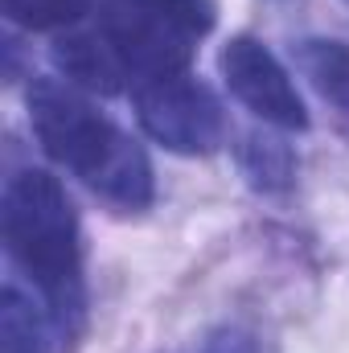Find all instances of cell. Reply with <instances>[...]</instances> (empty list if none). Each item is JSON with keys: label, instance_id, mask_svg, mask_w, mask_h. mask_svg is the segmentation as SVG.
Segmentation results:
<instances>
[{"label": "cell", "instance_id": "obj_1", "mask_svg": "<svg viewBox=\"0 0 349 353\" xmlns=\"http://www.w3.org/2000/svg\"><path fill=\"white\" fill-rule=\"evenodd\" d=\"M29 123L50 161L83 176L107 201L140 210L152 201V165L144 148L111 123L83 90L58 79L29 87Z\"/></svg>", "mask_w": 349, "mask_h": 353}, {"label": "cell", "instance_id": "obj_2", "mask_svg": "<svg viewBox=\"0 0 349 353\" xmlns=\"http://www.w3.org/2000/svg\"><path fill=\"white\" fill-rule=\"evenodd\" d=\"M4 243L12 263L33 288L58 308H79L83 255H79V214L62 181L46 169H21L4 185Z\"/></svg>", "mask_w": 349, "mask_h": 353}, {"label": "cell", "instance_id": "obj_3", "mask_svg": "<svg viewBox=\"0 0 349 353\" xmlns=\"http://www.w3.org/2000/svg\"><path fill=\"white\" fill-rule=\"evenodd\" d=\"M210 25V0H107L99 17V29L132 74V87L185 74L197 37H206Z\"/></svg>", "mask_w": 349, "mask_h": 353}, {"label": "cell", "instance_id": "obj_4", "mask_svg": "<svg viewBox=\"0 0 349 353\" xmlns=\"http://www.w3.org/2000/svg\"><path fill=\"white\" fill-rule=\"evenodd\" d=\"M132 103H136L140 128L169 152L201 157V152L218 148V140H222V107L210 94V87L189 79V70L136 83Z\"/></svg>", "mask_w": 349, "mask_h": 353}, {"label": "cell", "instance_id": "obj_5", "mask_svg": "<svg viewBox=\"0 0 349 353\" xmlns=\"http://www.w3.org/2000/svg\"><path fill=\"white\" fill-rule=\"evenodd\" d=\"M222 79L230 94L267 128H279V132L308 128V111H304V99L292 83V74L279 66V58L263 41L235 37L222 50Z\"/></svg>", "mask_w": 349, "mask_h": 353}, {"label": "cell", "instance_id": "obj_6", "mask_svg": "<svg viewBox=\"0 0 349 353\" xmlns=\"http://www.w3.org/2000/svg\"><path fill=\"white\" fill-rule=\"evenodd\" d=\"M54 62L62 66L66 83L83 90H99V94H115L123 90V83L132 79L119 62V54L111 50V41L103 37V29L94 33H62L54 46Z\"/></svg>", "mask_w": 349, "mask_h": 353}, {"label": "cell", "instance_id": "obj_7", "mask_svg": "<svg viewBox=\"0 0 349 353\" xmlns=\"http://www.w3.org/2000/svg\"><path fill=\"white\" fill-rule=\"evenodd\" d=\"M0 353H46V316L17 283L0 292Z\"/></svg>", "mask_w": 349, "mask_h": 353}, {"label": "cell", "instance_id": "obj_8", "mask_svg": "<svg viewBox=\"0 0 349 353\" xmlns=\"http://www.w3.org/2000/svg\"><path fill=\"white\" fill-rule=\"evenodd\" d=\"M300 66H304L312 87L321 90L329 103H337V107L349 111V46L312 37V41L300 46Z\"/></svg>", "mask_w": 349, "mask_h": 353}, {"label": "cell", "instance_id": "obj_9", "mask_svg": "<svg viewBox=\"0 0 349 353\" xmlns=\"http://www.w3.org/2000/svg\"><path fill=\"white\" fill-rule=\"evenodd\" d=\"M243 169L255 189H283L292 181V148L279 136L251 132L243 136Z\"/></svg>", "mask_w": 349, "mask_h": 353}, {"label": "cell", "instance_id": "obj_10", "mask_svg": "<svg viewBox=\"0 0 349 353\" xmlns=\"http://www.w3.org/2000/svg\"><path fill=\"white\" fill-rule=\"evenodd\" d=\"M94 0H4V17L33 33H58L79 25Z\"/></svg>", "mask_w": 349, "mask_h": 353}]
</instances>
